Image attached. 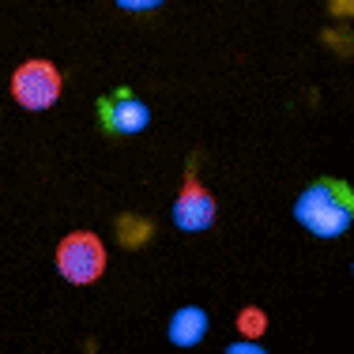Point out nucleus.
Here are the masks:
<instances>
[{"mask_svg": "<svg viewBox=\"0 0 354 354\" xmlns=\"http://www.w3.org/2000/svg\"><path fill=\"white\" fill-rule=\"evenodd\" d=\"M294 218L320 241H335L354 226V185L343 177H317L294 200Z\"/></svg>", "mask_w": 354, "mask_h": 354, "instance_id": "f257e3e1", "label": "nucleus"}, {"mask_svg": "<svg viewBox=\"0 0 354 354\" xmlns=\"http://www.w3.org/2000/svg\"><path fill=\"white\" fill-rule=\"evenodd\" d=\"M53 264L61 272L64 283L72 286H91L106 275V264H109V252L102 245V238L91 230H72L57 241V252H53Z\"/></svg>", "mask_w": 354, "mask_h": 354, "instance_id": "f03ea898", "label": "nucleus"}, {"mask_svg": "<svg viewBox=\"0 0 354 354\" xmlns=\"http://www.w3.org/2000/svg\"><path fill=\"white\" fill-rule=\"evenodd\" d=\"M8 91H12L15 106L27 109V113H41V109L57 106V98L64 95V75L53 61L46 57H30L8 80Z\"/></svg>", "mask_w": 354, "mask_h": 354, "instance_id": "7ed1b4c3", "label": "nucleus"}, {"mask_svg": "<svg viewBox=\"0 0 354 354\" xmlns=\"http://www.w3.org/2000/svg\"><path fill=\"white\" fill-rule=\"evenodd\" d=\"M170 215H174V226L181 234H204V230H212L215 218H218L215 192L200 181V174H196L192 162H189V170H185V177H181V189H177V196H174Z\"/></svg>", "mask_w": 354, "mask_h": 354, "instance_id": "20e7f679", "label": "nucleus"}, {"mask_svg": "<svg viewBox=\"0 0 354 354\" xmlns=\"http://www.w3.org/2000/svg\"><path fill=\"white\" fill-rule=\"evenodd\" d=\"M95 113H98V129L106 136H140L143 129L151 124V106L143 102L132 87H113L106 91L102 98L95 102Z\"/></svg>", "mask_w": 354, "mask_h": 354, "instance_id": "39448f33", "label": "nucleus"}, {"mask_svg": "<svg viewBox=\"0 0 354 354\" xmlns=\"http://www.w3.org/2000/svg\"><path fill=\"white\" fill-rule=\"evenodd\" d=\"M212 332V317H207V309L200 306H181L174 309L170 324H166V339L174 343V347H196V343H204V335Z\"/></svg>", "mask_w": 354, "mask_h": 354, "instance_id": "423d86ee", "label": "nucleus"}, {"mask_svg": "<svg viewBox=\"0 0 354 354\" xmlns=\"http://www.w3.org/2000/svg\"><path fill=\"white\" fill-rule=\"evenodd\" d=\"M264 328H268V313H264V309L245 306V309L238 313V332H241V339H260V335H264Z\"/></svg>", "mask_w": 354, "mask_h": 354, "instance_id": "0eeeda50", "label": "nucleus"}, {"mask_svg": "<svg viewBox=\"0 0 354 354\" xmlns=\"http://www.w3.org/2000/svg\"><path fill=\"white\" fill-rule=\"evenodd\" d=\"M121 12H155V8H162L166 0H113Z\"/></svg>", "mask_w": 354, "mask_h": 354, "instance_id": "6e6552de", "label": "nucleus"}, {"mask_svg": "<svg viewBox=\"0 0 354 354\" xmlns=\"http://www.w3.org/2000/svg\"><path fill=\"white\" fill-rule=\"evenodd\" d=\"M223 354H272V351L260 347V339H238V343H230Z\"/></svg>", "mask_w": 354, "mask_h": 354, "instance_id": "1a4fd4ad", "label": "nucleus"}, {"mask_svg": "<svg viewBox=\"0 0 354 354\" xmlns=\"http://www.w3.org/2000/svg\"><path fill=\"white\" fill-rule=\"evenodd\" d=\"M328 15H335V19H354V0H328Z\"/></svg>", "mask_w": 354, "mask_h": 354, "instance_id": "9d476101", "label": "nucleus"}]
</instances>
